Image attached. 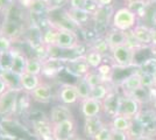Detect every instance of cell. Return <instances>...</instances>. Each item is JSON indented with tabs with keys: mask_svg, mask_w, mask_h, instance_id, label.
<instances>
[{
	"mask_svg": "<svg viewBox=\"0 0 156 140\" xmlns=\"http://www.w3.org/2000/svg\"><path fill=\"white\" fill-rule=\"evenodd\" d=\"M139 16L128 7H120L114 11L112 18V28H115L124 32H130L137 25Z\"/></svg>",
	"mask_w": 156,
	"mask_h": 140,
	"instance_id": "1",
	"label": "cell"
},
{
	"mask_svg": "<svg viewBox=\"0 0 156 140\" xmlns=\"http://www.w3.org/2000/svg\"><path fill=\"white\" fill-rule=\"evenodd\" d=\"M135 54L136 49L125 45L117 47L111 50V57L113 63L119 68H129L135 64Z\"/></svg>",
	"mask_w": 156,
	"mask_h": 140,
	"instance_id": "2",
	"label": "cell"
},
{
	"mask_svg": "<svg viewBox=\"0 0 156 140\" xmlns=\"http://www.w3.org/2000/svg\"><path fill=\"white\" fill-rule=\"evenodd\" d=\"M52 23V22H51ZM54 26L57 27V40H56V47L61 50H76L80 46V41L78 38L77 33L72 29L64 28L58 25L52 23Z\"/></svg>",
	"mask_w": 156,
	"mask_h": 140,
	"instance_id": "3",
	"label": "cell"
},
{
	"mask_svg": "<svg viewBox=\"0 0 156 140\" xmlns=\"http://www.w3.org/2000/svg\"><path fill=\"white\" fill-rule=\"evenodd\" d=\"M22 90L20 88H9L0 96V116H9L19 107V95Z\"/></svg>",
	"mask_w": 156,
	"mask_h": 140,
	"instance_id": "4",
	"label": "cell"
},
{
	"mask_svg": "<svg viewBox=\"0 0 156 140\" xmlns=\"http://www.w3.org/2000/svg\"><path fill=\"white\" fill-rule=\"evenodd\" d=\"M64 63L65 70L70 75L77 77V78L86 76V74L91 70V68L89 67L87 62L85 60L84 55H82V56H73V57H70V59L69 57L64 59Z\"/></svg>",
	"mask_w": 156,
	"mask_h": 140,
	"instance_id": "5",
	"label": "cell"
},
{
	"mask_svg": "<svg viewBox=\"0 0 156 140\" xmlns=\"http://www.w3.org/2000/svg\"><path fill=\"white\" fill-rule=\"evenodd\" d=\"M76 131L75 118L52 125V135L55 140H73Z\"/></svg>",
	"mask_w": 156,
	"mask_h": 140,
	"instance_id": "6",
	"label": "cell"
},
{
	"mask_svg": "<svg viewBox=\"0 0 156 140\" xmlns=\"http://www.w3.org/2000/svg\"><path fill=\"white\" fill-rule=\"evenodd\" d=\"M141 110H142V104L140 102H137L134 97L128 96V95L121 96L119 114H122L125 117L134 120L141 112Z\"/></svg>",
	"mask_w": 156,
	"mask_h": 140,
	"instance_id": "7",
	"label": "cell"
},
{
	"mask_svg": "<svg viewBox=\"0 0 156 140\" xmlns=\"http://www.w3.org/2000/svg\"><path fill=\"white\" fill-rule=\"evenodd\" d=\"M121 96L118 92L117 90L111 89L108 95L106 96V98L103 100V111L105 114H107L111 119L113 117H115L119 114V110H120V103H121Z\"/></svg>",
	"mask_w": 156,
	"mask_h": 140,
	"instance_id": "8",
	"label": "cell"
},
{
	"mask_svg": "<svg viewBox=\"0 0 156 140\" xmlns=\"http://www.w3.org/2000/svg\"><path fill=\"white\" fill-rule=\"evenodd\" d=\"M142 87V74L140 73V70L129 74L120 82V88L122 90V95H132Z\"/></svg>",
	"mask_w": 156,
	"mask_h": 140,
	"instance_id": "9",
	"label": "cell"
},
{
	"mask_svg": "<svg viewBox=\"0 0 156 140\" xmlns=\"http://www.w3.org/2000/svg\"><path fill=\"white\" fill-rule=\"evenodd\" d=\"M58 100L64 104V105H72L76 104L79 99L77 89L75 84H70V83H63L58 89Z\"/></svg>",
	"mask_w": 156,
	"mask_h": 140,
	"instance_id": "10",
	"label": "cell"
},
{
	"mask_svg": "<svg viewBox=\"0 0 156 140\" xmlns=\"http://www.w3.org/2000/svg\"><path fill=\"white\" fill-rule=\"evenodd\" d=\"M65 67L63 57H50L42 60V75L47 77H54Z\"/></svg>",
	"mask_w": 156,
	"mask_h": 140,
	"instance_id": "11",
	"label": "cell"
},
{
	"mask_svg": "<svg viewBox=\"0 0 156 140\" xmlns=\"http://www.w3.org/2000/svg\"><path fill=\"white\" fill-rule=\"evenodd\" d=\"M105 39L107 41L110 49H114L117 47L125 46L128 43L129 40V32H124V31H119L115 28H112L110 31H107L105 34Z\"/></svg>",
	"mask_w": 156,
	"mask_h": 140,
	"instance_id": "12",
	"label": "cell"
},
{
	"mask_svg": "<svg viewBox=\"0 0 156 140\" xmlns=\"http://www.w3.org/2000/svg\"><path fill=\"white\" fill-rule=\"evenodd\" d=\"M132 38L141 47L151 46V28L142 23H137L129 32Z\"/></svg>",
	"mask_w": 156,
	"mask_h": 140,
	"instance_id": "13",
	"label": "cell"
},
{
	"mask_svg": "<svg viewBox=\"0 0 156 140\" xmlns=\"http://www.w3.org/2000/svg\"><path fill=\"white\" fill-rule=\"evenodd\" d=\"M79 102H80V112L84 116V118L97 117L103 112V102L93 99L91 97Z\"/></svg>",
	"mask_w": 156,
	"mask_h": 140,
	"instance_id": "14",
	"label": "cell"
},
{
	"mask_svg": "<svg viewBox=\"0 0 156 140\" xmlns=\"http://www.w3.org/2000/svg\"><path fill=\"white\" fill-rule=\"evenodd\" d=\"M64 14L65 16L78 28H82L89 21L92 20V14L86 9H77V8L69 7L64 12Z\"/></svg>",
	"mask_w": 156,
	"mask_h": 140,
	"instance_id": "15",
	"label": "cell"
},
{
	"mask_svg": "<svg viewBox=\"0 0 156 140\" xmlns=\"http://www.w3.org/2000/svg\"><path fill=\"white\" fill-rule=\"evenodd\" d=\"M73 116L70 110V107L64 104H57L55 106L50 109V113H49V121L54 124H58L61 121H64L68 119H72Z\"/></svg>",
	"mask_w": 156,
	"mask_h": 140,
	"instance_id": "16",
	"label": "cell"
},
{
	"mask_svg": "<svg viewBox=\"0 0 156 140\" xmlns=\"http://www.w3.org/2000/svg\"><path fill=\"white\" fill-rule=\"evenodd\" d=\"M21 32H22V27L19 23V21L14 20L12 18H7L0 29V34L8 38L11 41L13 39H18L21 35Z\"/></svg>",
	"mask_w": 156,
	"mask_h": 140,
	"instance_id": "17",
	"label": "cell"
},
{
	"mask_svg": "<svg viewBox=\"0 0 156 140\" xmlns=\"http://www.w3.org/2000/svg\"><path fill=\"white\" fill-rule=\"evenodd\" d=\"M105 125L100 116L97 117H90V118H85L84 119V127H83V133L85 138L92 140L94 138V135L99 132V130Z\"/></svg>",
	"mask_w": 156,
	"mask_h": 140,
	"instance_id": "18",
	"label": "cell"
},
{
	"mask_svg": "<svg viewBox=\"0 0 156 140\" xmlns=\"http://www.w3.org/2000/svg\"><path fill=\"white\" fill-rule=\"evenodd\" d=\"M32 96L33 100L37 102V103H49L52 98V88L49 83L47 82H41L40 85L33 92L29 93Z\"/></svg>",
	"mask_w": 156,
	"mask_h": 140,
	"instance_id": "19",
	"label": "cell"
},
{
	"mask_svg": "<svg viewBox=\"0 0 156 140\" xmlns=\"http://www.w3.org/2000/svg\"><path fill=\"white\" fill-rule=\"evenodd\" d=\"M41 76H35L30 74H21L19 76V85L20 89L26 93L33 92L41 83Z\"/></svg>",
	"mask_w": 156,
	"mask_h": 140,
	"instance_id": "20",
	"label": "cell"
},
{
	"mask_svg": "<svg viewBox=\"0 0 156 140\" xmlns=\"http://www.w3.org/2000/svg\"><path fill=\"white\" fill-rule=\"evenodd\" d=\"M33 127L41 140H55L52 135V124L49 120H35L33 123Z\"/></svg>",
	"mask_w": 156,
	"mask_h": 140,
	"instance_id": "21",
	"label": "cell"
},
{
	"mask_svg": "<svg viewBox=\"0 0 156 140\" xmlns=\"http://www.w3.org/2000/svg\"><path fill=\"white\" fill-rule=\"evenodd\" d=\"M134 120L125 117L122 114H117L113 117L110 121V126L114 131H120V132H129L132 126H133Z\"/></svg>",
	"mask_w": 156,
	"mask_h": 140,
	"instance_id": "22",
	"label": "cell"
},
{
	"mask_svg": "<svg viewBox=\"0 0 156 140\" xmlns=\"http://www.w3.org/2000/svg\"><path fill=\"white\" fill-rule=\"evenodd\" d=\"M57 27L50 23V26L43 31L41 34V45L47 48L56 46V40H57Z\"/></svg>",
	"mask_w": 156,
	"mask_h": 140,
	"instance_id": "23",
	"label": "cell"
},
{
	"mask_svg": "<svg viewBox=\"0 0 156 140\" xmlns=\"http://www.w3.org/2000/svg\"><path fill=\"white\" fill-rule=\"evenodd\" d=\"M27 7L29 8V12L35 15H41L51 9L48 0H29Z\"/></svg>",
	"mask_w": 156,
	"mask_h": 140,
	"instance_id": "24",
	"label": "cell"
},
{
	"mask_svg": "<svg viewBox=\"0 0 156 140\" xmlns=\"http://www.w3.org/2000/svg\"><path fill=\"white\" fill-rule=\"evenodd\" d=\"M84 57L89 64V67L91 68L92 70L98 69L104 63V55H101L96 50H92V49L86 50V53L84 54Z\"/></svg>",
	"mask_w": 156,
	"mask_h": 140,
	"instance_id": "25",
	"label": "cell"
},
{
	"mask_svg": "<svg viewBox=\"0 0 156 140\" xmlns=\"http://www.w3.org/2000/svg\"><path fill=\"white\" fill-rule=\"evenodd\" d=\"M27 59L22 53H20L18 50H14V60H13V66H12V73H14L15 75L20 76L21 74L25 73L26 69V63Z\"/></svg>",
	"mask_w": 156,
	"mask_h": 140,
	"instance_id": "26",
	"label": "cell"
},
{
	"mask_svg": "<svg viewBox=\"0 0 156 140\" xmlns=\"http://www.w3.org/2000/svg\"><path fill=\"white\" fill-rule=\"evenodd\" d=\"M14 60V49H9L6 52H1L0 55V70L1 73H7L12 71V66H13Z\"/></svg>",
	"mask_w": 156,
	"mask_h": 140,
	"instance_id": "27",
	"label": "cell"
},
{
	"mask_svg": "<svg viewBox=\"0 0 156 140\" xmlns=\"http://www.w3.org/2000/svg\"><path fill=\"white\" fill-rule=\"evenodd\" d=\"M25 73L35 75V76H41L42 75V60L41 59H35V57L27 59Z\"/></svg>",
	"mask_w": 156,
	"mask_h": 140,
	"instance_id": "28",
	"label": "cell"
},
{
	"mask_svg": "<svg viewBox=\"0 0 156 140\" xmlns=\"http://www.w3.org/2000/svg\"><path fill=\"white\" fill-rule=\"evenodd\" d=\"M111 91V88L107 83H101L97 87H93L91 89V98L99 102H103L106 98V96L108 95V92Z\"/></svg>",
	"mask_w": 156,
	"mask_h": 140,
	"instance_id": "29",
	"label": "cell"
},
{
	"mask_svg": "<svg viewBox=\"0 0 156 140\" xmlns=\"http://www.w3.org/2000/svg\"><path fill=\"white\" fill-rule=\"evenodd\" d=\"M76 89H77L78 96H79V99H85V98H89L91 96V89L92 88L89 85V83L86 82L84 77H80V78H77L76 83Z\"/></svg>",
	"mask_w": 156,
	"mask_h": 140,
	"instance_id": "30",
	"label": "cell"
},
{
	"mask_svg": "<svg viewBox=\"0 0 156 140\" xmlns=\"http://www.w3.org/2000/svg\"><path fill=\"white\" fill-rule=\"evenodd\" d=\"M90 49L96 50V52L100 53L101 55H105V54H108V53L111 54L110 46H108L107 41L105 39V36H97L94 40L92 41Z\"/></svg>",
	"mask_w": 156,
	"mask_h": 140,
	"instance_id": "31",
	"label": "cell"
},
{
	"mask_svg": "<svg viewBox=\"0 0 156 140\" xmlns=\"http://www.w3.org/2000/svg\"><path fill=\"white\" fill-rule=\"evenodd\" d=\"M98 71V74L103 77V80H104L105 83H107V82H111L112 81V77H113V73H114V70H113V67L108 64V63H103L100 67L96 69Z\"/></svg>",
	"mask_w": 156,
	"mask_h": 140,
	"instance_id": "32",
	"label": "cell"
},
{
	"mask_svg": "<svg viewBox=\"0 0 156 140\" xmlns=\"http://www.w3.org/2000/svg\"><path fill=\"white\" fill-rule=\"evenodd\" d=\"M139 70L141 73L144 74H149V75H154L156 73V57H151V59H148L144 62H142L139 67Z\"/></svg>",
	"mask_w": 156,
	"mask_h": 140,
	"instance_id": "33",
	"label": "cell"
},
{
	"mask_svg": "<svg viewBox=\"0 0 156 140\" xmlns=\"http://www.w3.org/2000/svg\"><path fill=\"white\" fill-rule=\"evenodd\" d=\"M84 78L86 80V82L89 83V85L91 88L97 87V85L101 84V83H105L104 80H103V77L98 74L97 70H92V69L86 74V76H84Z\"/></svg>",
	"mask_w": 156,
	"mask_h": 140,
	"instance_id": "34",
	"label": "cell"
},
{
	"mask_svg": "<svg viewBox=\"0 0 156 140\" xmlns=\"http://www.w3.org/2000/svg\"><path fill=\"white\" fill-rule=\"evenodd\" d=\"M111 134H112V128H111L110 124L108 125L105 124L104 126L99 130V132L94 135V138L92 140H110Z\"/></svg>",
	"mask_w": 156,
	"mask_h": 140,
	"instance_id": "35",
	"label": "cell"
},
{
	"mask_svg": "<svg viewBox=\"0 0 156 140\" xmlns=\"http://www.w3.org/2000/svg\"><path fill=\"white\" fill-rule=\"evenodd\" d=\"M89 0H68V4L70 8H77V9H86Z\"/></svg>",
	"mask_w": 156,
	"mask_h": 140,
	"instance_id": "36",
	"label": "cell"
},
{
	"mask_svg": "<svg viewBox=\"0 0 156 140\" xmlns=\"http://www.w3.org/2000/svg\"><path fill=\"white\" fill-rule=\"evenodd\" d=\"M12 49V41L0 34V52H6Z\"/></svg>",
	"mask_w": 156,
	"mask_h": 140,
	"instance_id": "37",
	"label": "cell"
},
{
	"mask_svg": "<svg viewBox=\"0 0 156 140\" xmlns=\"http://www.w3.org/2000/svg\"><path fill=\"white\" fill-rule=\"evenodd\" d=\"M110 140H130V137L128 132H120V131H114L112 130Z\"/></svg>",
	"mask_w": 156,
	"mask_h": 140,
	"instance_id": "38",
	"label": "cell"
},
{
	"mask_svg": "<svg viewBox=\"0 0 156 140\" xmlns=\"http://www.w3.org/2000/svg\"><path fill=\"white\" fill-rule=\"evenodd\" d=\"M9 89V85H8V83H7V81L4 78V76L1 75L0 73V96L2 95V93H5Z\"/></svg>",
	"mask_w": 156,
	"mask_h": 140,
	"instance_id": "39",
	"label": "cell"
},
{
	"mask_svg": "<svg viewBox=\"0 0 156 140\" xmlns=\"http://www.w3.org/2000/svg\"><path fill=\"white\" fill-rule=\"evenodd\" d=\"M12 0H0V13L6 11L8 7H11Z\"/></svg>",
	"mask_w": 156,
	"mask_h": 140,
	"instance_id": "40",
	"label": "cell"
},
{
	"mask_svg": "<svg viewBox=\"0 0 156 140\" xmlns=\"http://www.w3.org/2000/svg\"><path fill=\"white\" fill-rule=\"evenodd\" d=\"M64 1L65 0H48V2H49L50 7H51V9H55V8L59 7ZM66 1H68V0H66Z\"/></svg>",
	"mask_w": 156,
	"mask_h": 140,
	"instance_id": "41",
	"label": "cell"
},
{
	"mask_svg": "<svg viewBox=\"0 0 156 140\" xmlns=\"http://www.w3.org/2000/svg\"><path fill=\"white\" fill-rule=\"evenodd\" d=\"M114 0H96L97 5L99 7H107V6H112Z\"/></svg>",
	"mask_w": 156,
	"mask_h": 140,
	"instance_id": "42",
	"label": "cell"
},
{
	"mask_svg": "<svg viewBox=\"0 0 156 140\" xmlns=\"http://www.w3.org/2000/svg\"><path fill=\"white\" fill-rule=\"evenodd\" d=\"M132 140H156L154 139V137H150V135H147V134H142V135H139L136 138Z\"/></svg>",
	"mask_w": 156,
	"mask_h": 140,
	"instance_id": "43",
	"label": "cell"
},
{
	"mask_svg": "<svg viewBox=\"0 0 156 140\" xmlns=\"http://www.w3.org/2000/svg\"><path fill=\"white\" fill-rule=\"evenodd\" d=\"M156 47V28H151V46Z\"/></svg>",
	"mask_w": 156,
	"mask_h": 140,
	"instance_id": "44",
	"label": "cell"
},
{
	"mask_svg": "<svg viewBox=\"0 0 156 140\" xmlns=\"http://www.w3.org/2000/svg\"><path fill=\"white\" fill-rule=\"evenodd\" d=\"M151 103H153V109L156 111V93L154 95V91H153V100H151Z\"/></svg>",
	"mask_w": 156,
	"mask_h": 140,
	"instance_id": "45",
	"label": "cell"
},
{
	"mask_svg": "<svg viewBox=\"0 0 156 140\" xmlns=\"http://www.w3.org/2000/svg\"><path fill=\"white\" fill-rule=\"evenodd\" d=\"M155 88V90H156V73L153 75V89Z\"/></svg>",
	"mask_w": 156,
	"mask_h": 140,
	"instance_id": "46",
	"label": "cell"
},
{
	"mask_svg": "<svg viewBox=\"0 0 156 140\" xmlns=\"http://www.w3.org/2000/svg\"><path fill=\"white\" fill-rule=\"evenodd\" d=\"M125 1H127L128 4H130V2H136V1H141V0H125Z\"/></svg>",
	"mask_w": 156,
	"mask_h": 140,
	"instance_id": "47",
	"label": "cell"
},
{
	"mask_svg": "<svg viewBox=\"0 0 156 140\" xmlns=\"http://www.w3.org/2000/svg\"><path fill=\"white\" fill-rule=\"evenodd\" d=\"M153 1H156V0H153Z\"/></svg>",
	"mask_w": 156,
	"mask_h": 140,
	"instance_id": "48",
	"label": "cell"
},
{
	"mask_svg": "<svg viewBox=\"0 0 156 140\" xmlns=\"http://www.w3.org/2000/svg\"><path fill=\"white\" fill-rule=\"evenodd\" d=\"M0 55H1V52H0Z\"/></svg>",
	"mask_w": 156,
	"mask_h": 140,
	"instance_id": "49",
	"label": "cell"
}]
</instances>
